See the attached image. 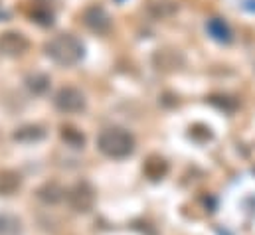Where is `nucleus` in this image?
Wrapping results in <instances>:
<instances>
[{
    "instance_id": "1",
    "label": "nucleus",
    "mask_w": 255,
    "mask_h": 235,
    "mask_svg": "<svg viewBox=\"0 0 255 235\" xmlns=\"http://www.w3.org/2000/svg\"><path fill=\"white\" fill-rule=\"evenodd\" d=\"M99 148L111 158H123L132 150V138L121 128H107L99 136Z\"/></svg>"
},
{
    "instance_id": "2",
    "label": "nucleus",
    "mask_w": 255,
    "mask_h": 235,
    "mask_svg": "<svg viewBox=\"0 0 255 235\" xmlns=\"http://www.w3.org/2000/svg\"><path fill=\"white\" fill-rule=\"evenodd\" d=\"M69 204L77 212H87L93 206V190L87 184H79L69 192Z\"/></svg>"
},
{
    "instance_id": "3",
    "label": "nucleus",
    "mask_w": 255,
    "mask_h": 235,
    "mask_svg": "<svg viewBox=\"0 0 255 235\" xmlns=\"http://www.w3.org/2000/svg\"><path fill=\"white\" fill-rule=\"evenodd\" d=\"M18 186H20V180L14 176V174H4V176H0V192L10 194V192H14Z\"/></svg>"
}]
</instances>
